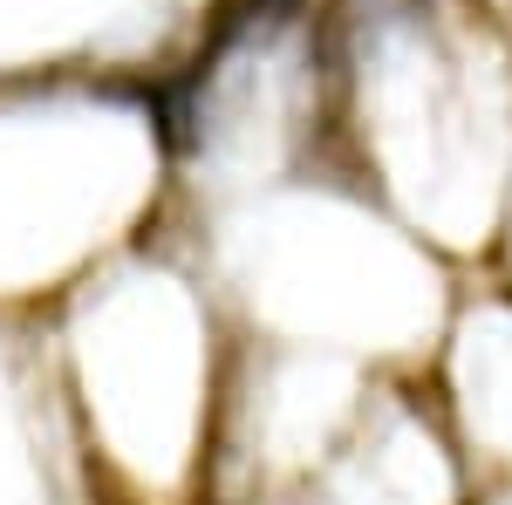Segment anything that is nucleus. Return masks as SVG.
Segmentation results:
<instances>
[{
  "instance_id": "2",
  "label": "nucleus",
  "mask_w": 512,
  "mask_h": 505,
  "mask_svg": "<svg viewBox=\"0 0 512 505\" xmlns=\"http://www.w3.org/2000/svg\"><path fill=\"white\" fill-rule=\"evenodd\" d=\"M335 164L451 267L492 260L512 198V55L437 0H328Z\"/></svg>"
},
{
  "instance_id": "1",
  "label": "nucleus",
  "mask_w": 512,
  "mask_h": 505,
  "mask_svg": "<svg viewBox=\"0 0 512 505\" xmlns=\"http://www.w3.org/2000/svg\"><path fill=\"white\" fill-rule=\"evenodd\" d=\"M55 383L110 505H205L233 383V314L198 246L158 226L48 308Z\"/></svg>"
},
{
  "instance_id": "3",
  "label": "nucleus",
  "mask_w": 512,
  "mask_h": 505,
  "mask_svg": "<svg viewBox=\"0 0 512 505\" xmlns=\"http://www.w3.org/2000/svg\"><path fill=\"white\" fill-rule=\"evenodd\" d=\"M151 76H0V321H35L96 267L178 219Z\"/></svg>"
},
{
  "instance_id": "4",
  "label": "nucleus",
  "mask_w": 512,
  "mask_h": 505,
  "mask_svg": "<svg viewBox=\"0 0 512 505\" xmlns=\"http://www.w3.org/2000/svg\"><path fill=\"white\" fill-rule=\"evenodd\" d=\"M485 273L512 287V198H506V219H499V239H492V260H485Z\"/></svg>"
}]
</instances>
